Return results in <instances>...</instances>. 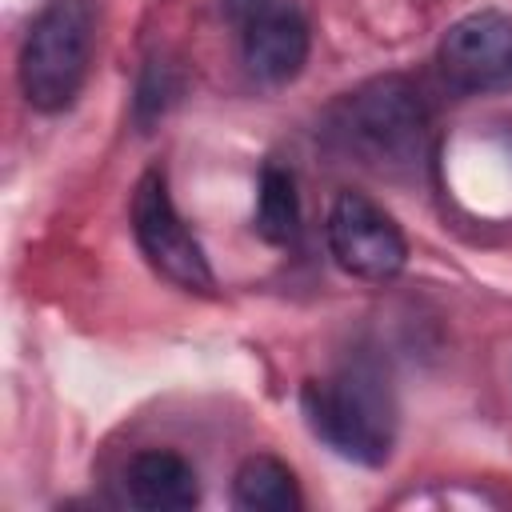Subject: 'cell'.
Masks as SVG:
<instances>
[{"label": "cell", "mask_w": 512, "mask_h": 512, "mask_svg": "<svg viewBox=\"0 0 512 512\" xmlns=\"http://www.w3.org/2000/svg\"><path fill=\"white\" fill-rule=\"evenodd\" d=\"M236 28H240V60L256 84L280 88L304 72L312 28L292 0H268L264 8L244 16Z\"/></svg>", "instance_id": "7"}, {"label": "cell", "mask_w": 512, "mask_h": 512, "mask_svg": "<svg viewBox=\"0 0 512 512\" xmlns=\"http://www.w3.org/2000/svg\"><path fill=\"white\" fill-rule=\"evenodd\" d=\"M120 492L144 512H184L200 504L196 468L172 448H144L120 472Z\"/></svg>", "instance_id": "8"}, {"label": "cell", "mask_w": 512, "mask_h": 512, "mask_svg": "<svg viewBox=\"0 0 512 512\" xmlns=\"http://www.w3.org/2000/svg\"><path fill=\"white\" fill-rule=\"evenodd\" d=\"M256 232L268 244H292L300 236V196L296 180L288 168L268 164L260 172V192H256Z\"/></svg>", "instance_id": "10"}, {"label": "cell", "mask_w": 512, "mask_h": 512, "mask_svg": "<svg viewBox=\"0 0 512 512\" xmlns=\"http://www.w3.org/2000/svg\"><path fill=\"white\" fill-rule=\"evenodd\" d=\"M232 504L236 508H248V512H296L304 504L300 496V484H296V472L260 452V456H248L236 476H232Z\"/></svg>", "instance_id": "9"}, {"label": "cell", "mask_w": 512, "mask_h": 512, "mask_svg": "<svg viewBox=\"0 0 512 512\" xmlns=\"http://www.w3.org/2000/svg\"><path fill=\"white\" fill-rule=\"evenodd\" d=\"M92 52H96V4L48 0L32 16L16 60L20 96L28 100V108L44 116L64 112L80 96L92 72Z\"/></svg>", "instance_id": "3"}, {"label": "cell", "mask_w": 512, "mask_h": 512, "mask_svg": "<svg viewBox=\"0 0 512 512\" xmlns=\"http://www.w3.org/2000/svg\"><path fill=\"white\" fill-rule=\"evenodd\" d=\"M300 408L312 428L336 456L380 468L396 448V396L376 364L348 360L336 372L308 380L300 388Z\"/></svg>", "instance_id": "1"}, {"label": "cell", "mask_w": 512, "mask_h": 512, "mask_svg": "<svg viewBox=\"0 0 512 512\" xmlns=\"http://www.w3.org/2000/svg\"><path fill=\"white\" fill-rule=\"evenodd\" d=\"M440 76L456 92H508L512 88V16L480 8L460 16L436 52Z\"/></svg>", "instance_id": "6"}, {"label": "cell", "mask_w": 512, "mask_h": 512, "mask_svg": "<svg viewBox=\"0 0 512 512\" xmlns=\"http://www.w3.org/2000/svg\"><path fill=\"white\" fill-rule=\"evenodd\" d=\"M332 260L368 284H388L408 264V240L400 224L364 192H340L324 220Z\"/></svg>", "instance_id": "5"}, {"label": "cell", "mask_w": 512, "mask_h": 512, "mask_svg": "<svg viewBox=\"0 0 512 512\" xmlns=\"http://www.w3.org/2000/svg\"><path fill=\"white\" fill-rule=\"evenodd\" d=\"M268 0H220V8H224V16L232 20V24H240L244 16H252L256 8H264Z\"/></svg>", "instance_id": "11"}, {"label": "cell", "mask_w": 512, "mask_h": 512, "mask_svg": "<svg viewBox=\"0 0 512 512\" xmlns=\"http://www.w3.org/2000/svg\"><path fill=\"white\" fill-rule=\"evenodd\" d=\"M324 136L372 168H412L428 144V104L404 76H380L344 92L328 116Z\"/></svg>", "instance_id": "2"}, {"label": "cell", "mask_w": 512, "mask_h": 512, "mask_svg": "<svg viewBox=\"0 0 512 512\" xmlns=\"http://www.w3.org/2000/svg\"><path fill=\"white\" fill-rule=\"evenodd\" d=\"M132 236H136V248L144 252V260L176 288L200 292V296H208L216 288V276H212V264H208L200 240L176 212L164 168H148L132 192Z\"/></svg>", "instance_id": "4"}]
</instances>
